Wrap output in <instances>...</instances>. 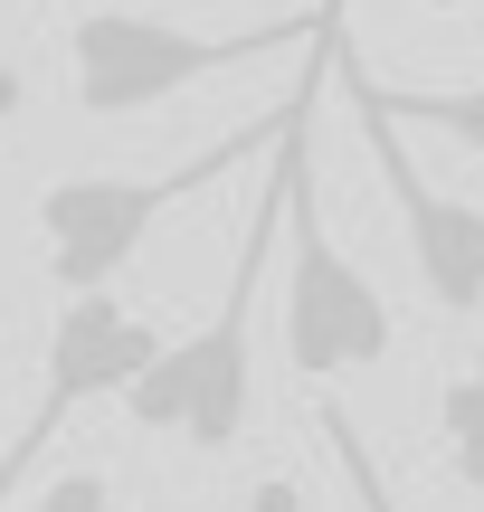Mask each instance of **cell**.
<instances>
[{
    "label": "cell",
    "instance_id": "cell-1",
    "mask_svg": "<svg viewBox=\"0 0 484 512\" xmlns=\"http://www.w3.org/2000/svg\"><path fill=\"white\" fill-rule=\"evenodd\" d=\"M323 67H333V29H323L314 67L295 76L285 133H276V152H266V162L285 171V285L276 294H285V361H295L304 380H352V370L390 361L399 323H390V294H380L371 275L333 247V228H323V181H314V95H323Z\"/></svg>",
    "mask_w": 484,
    "mask_h": 512
},
{
    "label": "cell",
    "instance_id": "cell-2",
    "mask_svg": "<svg viewBox=\"0 0 484 512\" xmlns=\"http://www.w3.org/2000/svg\"><path fill=\"white\" fill-rule=\"evenodd\" d=\"M276 238H285V171L266 162V190H257V209H247L238 275H228L219 313L133 380V399H124L133 427L181 437V446H200V456H219V446L247 437V408H257V294H266V266H276Z\"/></svg>",
    "mask_w": 484,
    "mask_h": 512
},
{
    "label": "cell",
    "instance_id": "cell-3",
    "mask_svg": "<svg viewBox=\"0 0 484 512\" xmlns=\"http://www.w3.org/2000/svg\"><path fill=\"white\" fill-rule=\"evenodd\" d=\"M342 0H314V19H266V29H238V38H200V29H171L152 10H76L67 29V67H76V105L95 124H124V114H152L171 105L181 86L200 76H228V67H257V57H295V48H323Z\"/></svg>",
    "mask_w": 484,
    "mask_h": 512
},
{
    "label": "cell",
    "instance_id": "cell-4",
    "mask_svg": "<svg viewBox=\"0 0 484 512\" xmlns=\"http://www.w3.org/2000/svg\"><path fill=\"white\" fill-rule=\"evenodd\" d=\"M276 133H285V105L257 114V124H238L228 143L190 152V162L152 171V181H105V171H86V181H48V190H38V209H29L48 285H57V294H105L114 275L133 266V247L152 238V219H162L171 200L209 190L219 171H238L247 152H276Z\"/></svg>",
    "mask_w": 484,
    "mask_h": 512
},
{
    "label": "cell",
    "instance_id": "cell-5",
    "mask_svg": "<svg viewBox=\"0 0 484 512\" xmlns=\"http://www.w3.org/2000/svg\"><path fill=\"white\" fill-rule=\"evenodd\" d=\"M162 351H171L162 323H152V313H133L124 294H67V304H57V332H48V361H38V370H48V380H38V408L19 418L10 456H0V503L38 475V456L57 446V427H67L76 408L133 399V380H143Z\"/></svg>",
    "mask_w": 484,
    "mask_h": 512
},
{
    "label": "cell",
    "instance_id": "cell-6",
    "mask_svg": "<svg viewBox=\"0 0 484 512\" xmlns=\"http://www.w3.org/2000/svg\"><path fill=\"white\" fill-rule=\"evenodd\" d=\"M333 76L352 86L361 143H371L380 181H390V200H399V238H409V266H418V285H428V304L437 313H484V209L428 190V171H418V152H409V124L380 105V76L352 67L342 29H333Z\"/></svg>",
    "mask_w": 484,
    "mask_h": 512
},
{
    "label": "cell",
    "instance_id": "cell-7",
    "mask_svg": "<svg viewBox=\"0 0 484 512\" xmlns=\"http://www.w3.org/2000/svg\"><path fill=\"white\" fill-rule=\"evenodd\" d=\"M380 105H390L409 133H447V143H466L484 162V76L475 86H380Z\"/></svg>",
    "mask_w": 484,
    "mask_h": 512
},
{
    "label": "cell",
    "instance_id": "cell-8",
    "mask_svg": "<svg viewBox=\"0 0 484 512\" xmlns=\"http://www.w3.org/2000/svg\"><path fill=\"white\" fill-rule=\"evenodd\" d=\"M437 427H447V456H456V484H475L484 494V380L466 370V380L437 389Z\"/></svg>",
    "mask_w": 484,
    "mask_h": 512
},
{
    "label": "cell",
    "instance_id": "cell-9",
    "mask_svg": "<svg viewBox=\"0 0 484 512\" xmlns=\"http://www.w3.org/2000/svg\"><path fill=\"white\" fill-rule=\"evenodd\" d=\"M29 512H133L124 494H114V475H95V465H76V475H57L48 494H38Z\"/></svg>",
    "mask_w": 484,
    "mask_h": 512
},
{
    "label": "cell",
    "instance_id": "cell-10",
    "mask_svg": "<svg viewBox=\"0 0 484 512\" xmlns=\"http://www.w3.org/2000/svg\"><path fill=\"white\" fill-rule=\"evenodd\" d=\"M247 512H314V503H304V484H295V475H266L257 494H247Z\"/></svg>",
    "mask_w": 484,
    "mask_h": 512
},
{
    "label": "cell",
    "instance_id": "cell-11",
    "mask_svg": "<svg viewBox=\"0 0 484 512\" xmlns=\"http://www.w3.org/2000/svg\"><path fill=\"white\" fill-rule=\"evenodd\" d=\"M10 105H19V76H0V114H10Z\"/></svg>",
    "mask_w": 484,
    "mask_h": 512
},
{
    "label": "cell",
    "instance_id": "cell-12",
    "mask_svg": "<svg viewBox=\"0 0 484 512\" xmlns=\"http://www.w3.org/2000/svg\"><path fill=\"white\" fill-rule=\"evenodd\" d=\"M475 380H484V342H475Z\"/></svg>",
    "mask_w": 484,
    "mask_h": 512
},
{
    "label": "cell",
    "instance_id": "cell-13",
    "mask_svg": "<svg viewBox=\"0 0 484 512\" xmlns=\"http://www.w3.org/2000/svg\"><path fill=\"white\" fill-rule=\"evenodd\" d=\"M466 10H484V0H466Z\"/></svg>",
    "mask_w": 484,
    "mask_h": 512
}]
</instances>
